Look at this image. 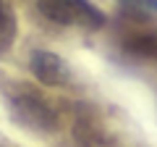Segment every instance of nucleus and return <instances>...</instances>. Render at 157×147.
<instances>
[{"instance_id": "f257e3e1", "label": "nucleus", "mask_w": 157, "mask_h": 147, "mask_svg": "<svg viewBox=\"0 0 157 147\" xmlns=\"http://www.w3.org/2000/svg\"><path fill=\"white\" fill-rule=\"evenodd\" d=\"M39 13L60 26H81V29H102L105 13L92 0H37Z\"/></svg>"}, {"instance_id": "f03ea898", "label": "nucleus", "mask_w": 157, "mask_h": 147, "mask_svg": "<svg viewBox=\"0 0 157 147\" xmlns=\"http://www.w3.org/2000/svg\"><path fill=\"white\" fill-rule=\"evenodd\" d=\"M11 110H13V116H16L18 124L29 126V129H34V131L47 134V131L58 129V113L32 89L16 92V95L11 97Z\"/></svg>"}, {"instance_id": "7ed1b4c3", "label": "nucleus", "mask_w": 157, "mask_h": 147, "mask_svg": "<svg viewBox=\"0 0 157 147\" xmlns=\"http://www.w3.org/2000/svg\"><path fill=\"white\" fill-rule=\"evenodd\" d=\"M29 66H32V74L47 87H63L71 79L63 58L55 55V53H50V50H34Z\"/></svg>"}, {"instance_id": "20e7f679", "label": "nucleus", "mask_w": 157, "mask_h": 147, "mask_svg": "<svg viewBox=\"0 0 157 147\" xmlns=\"http://www.w3.org/2000/svg\"><path fill=\"white\" fill-rule=\"evenodd\" d=\"M123 50L136 58H152L157 61V29H139L123 37Z\"/></svg>"}, {"instance_id": "39448f33", "label": "nucleus", "mask_w": 157, "mask_h": 147, "mask_svg": "<svg viewBox=\"0 0 157 147\" xmlns=\"http://www.w3.org/2000/svg\"><path fill=\"white\" fill-rule=\"evenodd\" d=\"M16 37V16L6 0H0V53L8 50Z\"/></svg>"}, {"instance_id": "423d86ee", "label": "nucleus", "mask_w": 157, "mask_h": 147, "mask_svg": "<svg viewBox=\"0 0 157 147\" xmlns=\"http://www.w3.org/2000/svg\"><path fill=\"white\" fill-rule=\"evenodd\" d=\"M123 6H128L131 11H141V13H157V0H121Z\"/></svg>"}]
</instances>
